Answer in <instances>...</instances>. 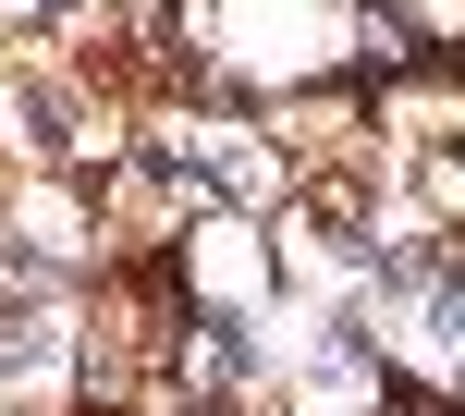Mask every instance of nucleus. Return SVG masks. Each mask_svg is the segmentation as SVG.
I'll return each mask as SVG.
<instances>
[{
    "label": "nucleus",
    "mask_w": 465,
    "mask_h": 416,
    "mask_svg": "<svg viewBox=\"0 0 465 416\" xmlns=\"http://www.w3.org/2000/svg\"><path fill=\"white\" fill-rule=\"evenodd\" d=\"M172 282H184L196 319H245L270 331L282 319V257H270V221H245V208H196L184 245H172Z\"/></svg>",
    "instance_id": "1"
}]
</instances>
